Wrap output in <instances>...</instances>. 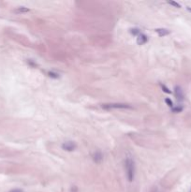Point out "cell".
Returning a JSON list of instances; mask_svg holds the SVG:
<instances>
[{"label": "cell", "mask_w": 191, "mask_h": 192, "mask_svg": "<svg viewBox=\"0 0 191 192\" xmlns=\"http://www.w3.org/2000/svg\"><path fill=\"white\" fill-rule=\"evenodd\" d=\"M125 169H126L128 180L129 182H132L135 177V162L131 157H128L125 160Z\"/></svg>", "instance_id": "cell-1"}, {"label": "cell", "mask_w": 191, "mask_h": 192, "mask_svg": "<svg viewBox=\"0 0 191 192\" xmlns=\"http://www.w3.org/2000/svg\"><path fill=\"white\" fill-rule=\"evenodd\" d=\"M101 108L104 110H112V109H132L129 104L125 103H104L101 105Z\"/></svg>", "instance_id": "cell-2"}, {"label": "cell", "mask_w": 191, "mask_h": 192, "mask_svg": "<svg viewBox=\"0 0 191 192\" xmlns=\"http://www.w3.org/2000/svg\"><path fill=\"white\" fill-rule=\"evenodd\" d=\"M62 148L65 151H68V152H72L76 149V143L72 141H68V142H65L62 144Z\"/></svg>", "instance_id": "cell-3"}, {"label": "cell", "mask_w": 191, "mask_h": 192, "mask_svg": "<svg viewBox=\"0 0 191 192\" xmlns=\"http://www.w3.org/2000/svg\"><path fill=\"white\" fill-rule=\"evenodd\" d=\"M174 94H175V97L177 99V100L179 101H183L184 100V98H185V96H184V92L182 90V88L178 85H176L174 87Z\"/></svg>", "instance_id": "cell-4"}, {"label": "cell", "mask_w": 191, "mask_h": 192, "mask_svg": "<svg viewBox=\"0 0 191 192\" xmlns=\"http://www.w3.org/2000/svg\"><path fill=\"white\" fill-rule=\"evenodd\" d=\"M147 41H148V37L146 36L145 34L141 33V34H140V35L138 36V38H137V43L139 44V45H143V44H145Z\"/></svg>", "instance_id": "cell-5"}, {"label": "cell", "mask_w": 191, "mask_h": 192, "mask_svg": "<svg viewBox=\"0 0 191 192\" xmlns=\"http://www.w3.org/2000/svg\"><path fill=\"white\" fill-rule=\"evenodd\" d=\"M93 160L96 162V163H100V162L102 161V159H103V155L101 154V152H95L93 154Z\"/></svg>", "instance_id": "cell-6"}, {"label": "cell", "mask_w": 191, "mask_h": 192, "mask_svg": "<svg viewBox=\"0 0 191 192\" xmlns=\"http://www.w3.org/2000/svg\"><path fill=\"white\" fill-rule=\"evenodd\" d=\"M155 31L158 34L159 37H164L170 34V30H168L166 28H157Z\"/></svg>", "instance_id": "cell-7"}, {"label": "cell", "mask_w": 191, "mask_h": 192, "mask_svg": "<svg viewBox=\"0 0 191 192\" xmlns=\"http://www.w3.org/2000/svg\"><path fill=\"white\" fill-rule=\"evenodd\" d=\"M14 11H15L16 13H25V12L30 11V10H29L28 8H25V7H19V8H17Z\"/></svg>", "instance_id": "cell-8"}, {"label": "cell", "mask_w": 191, "mask_h": 192, "mask_svg": "<svg viewBox=\"0 0 191 192\" xmlns=\"http://www.w3.org/2000/svg\"><path fill=\"white\" fill-rule=\"evenodd\" d=\"M130 33L133 36H139L140 34H141V31H140L139 28H131L130 29Z\"/></svg>", "instance_id": "cell-9"}, {"label": "cell", "mask_w": 191, "mask_h": 192, "mask_svg": "<svg viewBox=\"0 0 191 192\" xmlns=\"http://www.w3.org/2000/svg\"><path fill=\"white\" fill-rule=\"evenodd\" d=\"M172 111L173 113H180V112H182V111H183V106L178 105V106H176V107H172Z\"/></svg>", "instance_id": "cell-10"}, {"label": "cell", "mask_w": 191, "mask_h": 192, "mask_svg": "<svg viewBox=\"0 0 191 192\" xmlns=\"http://www.w3.org/2000/svg\"><path fill=\"white\" fill-rule=\"evenodd\" d=\"M160 86H161V88L163 89V91L165 92V93H167V94H171L172 93V91L169 89V88L165 85V84H160Z\"/></svg>", "instance_id": "cell-11"}, {"label": "cell", "mask_w": 191, "mask_h": 192, "mask_svg": "<svg viewBox=\"0 0 191 192\" xmlns=\"http://www.w3.org/2000/svg\"><path fill=\"white\" fill-rule=\"evenodd\" d=\"M48 75H49L50 77H52V78H54V79H57L58 77H59V75H58L57 73L53 72V71H49V72H48Z\"/></svg>", "instance_id": "cell-12"}, {"label": "cell", "mask_w": 191, "mask_h": 192, "mask_svg": "<svg viewBox=\"0 0 191 192\" xmlns=\"http://www.w3.org/2000/svg\"><path fill=\"white\" fill-rule=\"evenodd\" d=\"M168 3L170 4V5H172V6H173V7H175V8H177V9H180V8H181V5L178 4L177 2H175V1H169Z\"/></svg>", "instance_id": "cell-13"}, {"label": "cell", "mask_w": 191, "mask_h": 192, "mask_svg": "<svg viewBox=\"0 0 191 192\" xmlns=\"http://www.w3.org/2000/svg\"><path fill=\"white\" fill-rule=\"evenodd\" d=\"M165 102L167 103V105H168V106H170L171 108H172V107H173V103H172V99H165Z\"/></svg>", "instance_id": "cell-14"}, {"label": "cell", "mask_w": 191, "mask_h": 192, "mask_svg": "<svg viewBox=\"0 0 191 192\" xmlns=\"http://www.w3.org/2000/svg\"><path fill=\"white\" fill-rule=\"evenodd\" d=\"M10 192H24V191L22 189H20V188H14V189L10 190Z\"/></svg>", "instance_id": "cell-15"}, {"label": "cell", "mask_w": 191, "mask_h": 192, "mask_svg": "<svg viewBox=\"0 0 191 192\" xmlns=\"http://www.w3.org/2000/svg\"><path fill=\"white\" fill-rule=\"evenodd\" d=\"M187 10H188V11H190V12H191V8H187Z\"/></svg>", "instance_id": "cell-16"}, {"label": "cell", "mask_w": 191, "mask_h": 192, "mask_svg": "<svg viewBox=\"0 0 191 192\" xmlns=\"http://www.w3.org/2000/svg\"><path fill=\"white\" fill-rule=\"evenodd\" d=\"M189 192H191V189H190V191H189Z\"/></svg>", "instance_id": "cell-17"}]
</instances>
